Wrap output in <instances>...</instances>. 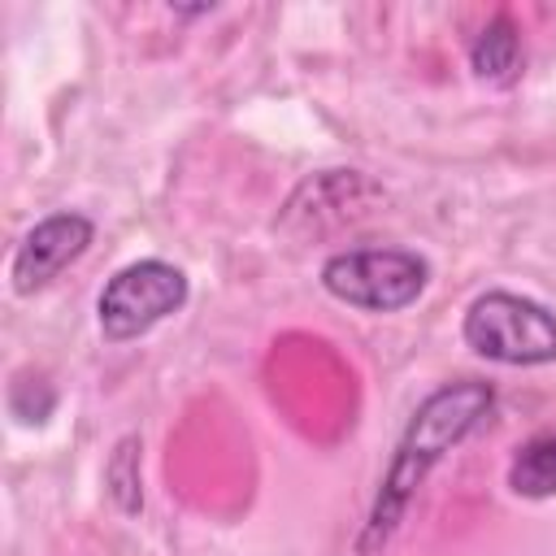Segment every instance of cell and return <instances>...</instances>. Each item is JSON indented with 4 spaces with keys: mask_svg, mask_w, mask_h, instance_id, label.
Returning a JSON list of instances; mask_svg holds the SVG:
<instances>
[{
    "mask_svg": "<svg viewBox=\"0 0 556 556\" xmlns=\"http://www.w3.org/2000/svg\"><path fill=\"white\" fill-rule=\"evenodd\" d=\"M521 61H526V52H521V30H517V22H513L508 13H495V17L473 35V43H469V70H473L482 83H491V87L517 83Z\"/></svg>",
    "mask_w": 556,
    "mask_h": 556,
    "instance_id": "cell-6",
    "label": "cell"
},
{
    "mask_svg": "<svg viewBox=\"0 0 556 556\" xmlns=\"http://www.w3.org/2000/svg\"><path fill=\"white\" fill-rule=\"evenodd\" d=\"M321 287L361 313H400L430 287V261L413 248H343L321 261Z\"/></svg>",
    "mask_w": 556,
    "mask_h": 556,
    "instance_id": "cell-3",
    "label": "cell"
},
{
    "mask_svg": "<svg viewBox=\"0 0 556 556\" xmlns=\"http://www.w3.org/2000/svg\"><path fill=\"white\" fill-rule=\"evenodd\" d=\"M508 491L521 500L556 495V430L526 439L508 460Z\"/></svg>",
    "mask_w": 556,
    "mask_h": 556,
    "instance_id": "cell-7",
    "label": "cell"
},
{
    "mask_svg": "<svg viewBox=\"0 0 556 556\" xmlns=\"http://www.w3.org/2000/svg\"><path fill=\"white\" fill-rule=\"evenodd\" d=\"M495 408V387L482 382V378H456V382H443L434 387L408 417V426L400 430L395 439V452H391V465L374 491V504H369V517L356 534V552L361 556H374L378 547H387V539L400 530L413 495L421 491V482L430 478V469L452 452L460 447Z\"/></svg>",
    "mask_w": 556,
    "mask_h": 556,
    "instance_id": "cell-1",
    "label": "cell"
},
{
    "mask_svg": "<svg viewBox=\"0 0 556 556\" xmlns=\"http://www.w3.org/2000/svg\"><path fill=\"white\" fill-rule=\"evenodd\" d=\"M460 339L469 352L495 365L534 369L556 361V313L517 291H482L460 321Z\"/></svg>",
    "mask_w": 556,
    "mask_h": 556,
    "instance_id": "cell-2",
    "label": "cell"
},
{
    "mask_svg": "<svg viewBox=\"0 0 556 556\" xmlns=\"http://www.w3.org/2000/svg\"><path fill=\"white\" fill-rule=\"evenodd\" d=\"M104 486L113 495V504L135 517L143 508V478H139V434H122L109 465H104Z\"/></svg>",
    "mask_w": 556,
    "mask_h": 556,
    "instance_id": "cell-8",
    "label": "cell"
},
{
    "mask_svg": "<svg viewBox=\"0 0 556 556\" xmlns=\"http://www.w3.org/2000/svg\"><path fill=\"white\" fill-rule=\"evenodd\" d=\"M187 295H191V282L174 261H161V256L130 261L104 282L96 300L100 334L109 343H130L152 326H161L165 317H174L187 304Z\"/></svg>",
    "mask_w": 556,
    "mask_h": 556,
    "instance_id": "cell-4",
    "label": "cell"
},
{
    "mask_svg": "<svg viewBox=\"0 0 556 556\" xmlns=\"http://www.w3.org/2000/svg\"><path fill=\"white\" fill-rule=\"evenodd\" d=\"M91 239H96V222L78 208H56V213L39 217L13 248V261H9L13 291L17 295L43 291L61 269H70L91 248Z\"/></svg>",
    "mask_w": 556,
    "mask_h": 556,
    "instance_id": "cell-5",
    "label": "cell"
}]
</instances>
